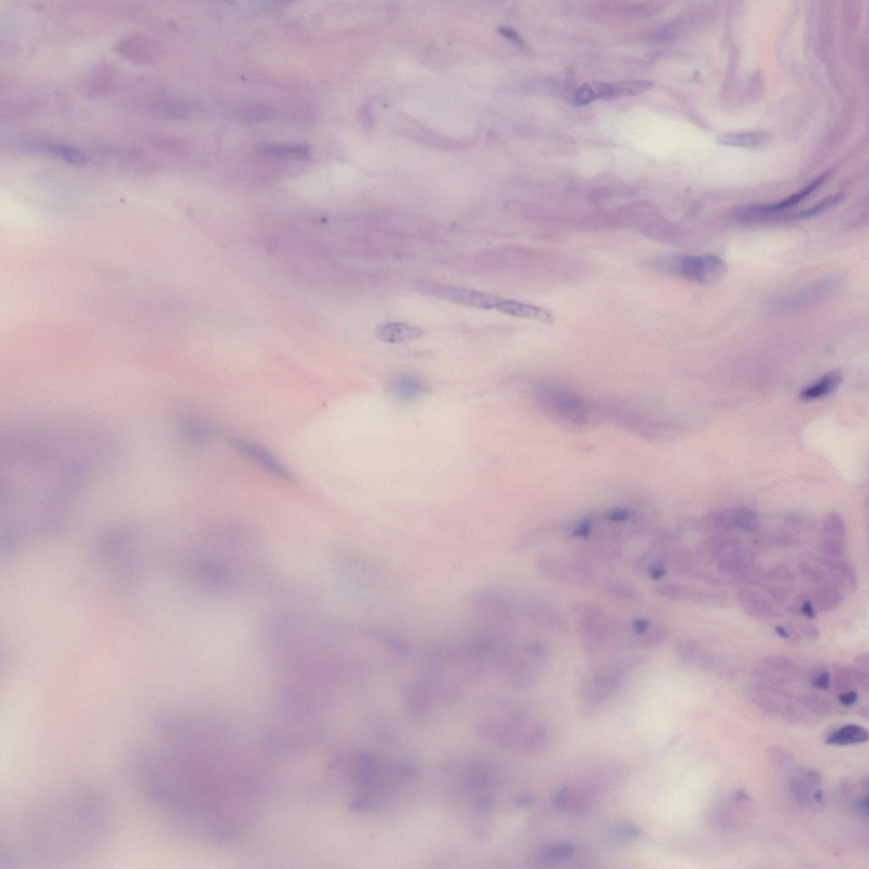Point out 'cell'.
Listing matches in <instances>:
<instances>
[{"mask_svg": "<svg viewBox=\"0 0 869 869\" xmlns=\"http://www.w3.org/2000/svg\"><path fill=\"white\" fill-rule=\"evenodd\" d=\"M111 822L107 795L91 785L68 787L22 817L0 851V869L49 866L88 856L102 844Z\"/></svg>", "mask_w": 869, "mask_h": 869, "instance_id": "1", "label": "cell"}, {"mask_svg": "<svg viewBox=\"0 0 869 869\" xmlns=\"http://www.w3.org/2000/svg\"><path fill=\"white\" fill-rule=\"evenodd\" d=\"M641 659L630 657L597 667L581 679L580 700L587 707H596L618 689L625 675L637 666Z\"/></svg>", "mask_w": 869, "mask_h": 869, "instance_id": "2", "label": "cell"}, {"mask_svg": "<svg viewBox=\"0 0 869 869\" xmlns=\"http://www.w3.org/2000/svg\"><path fill=\"white\" fill-rule=\"evenodd\" d=\"M572 610L577 626L588 643V649L591 651L599 650L600 645L618 634V627L615 620L602 609L591 604L578 602L573 605Z\"/></svg>", "mask_w": 869, "mask_h": 869, "instance_id": "3", "label": "cell"}, {"mask_svg": "<svg viewBox=\"0 0 869 869\" xmlns=\"http://www.w3.org/2000/svg\"><path fill=\"white\" fill-rule=\"evenodd\" d=\"M671 269L682 277L705 285L716 284L727 273L723 260L713 255L674 258L671 261Z\"/></svg>", "mask_w": 869, "mask_h": 869, "instance_id": "4", "label": "cell"}, {"mask_svg": "<svg viewBox=\"0 0 869 869\" xmlns=\"http://www.w3.org/2000/svg\"><path fill=\"white\" fill-rule=\"evenodd\" d=\"M538 572L548 579L565 585H587L593 579L591 567L579 560L569 561L554 554H543L536 562Z\"/></svg>", "mask_w": 869, "mask_h": 869, "instance_id": "5", "label": "cell"}, {"mask_svg": "<svg viewBox=\"0 0 869 869\" xmlns=\"http://www.w3.org/2000/svg\"><path fill=\"white\" fill-rule=\"evenodd\" d=\"M424 289L426 293L432 295V297L479 309H495L499 299L495 295L480 290L447 285H428Z\"/></svg>", "mask_w": 869, "mask_h": 869, "instance_id": "6", "label": "cell"}, {"mask_svg": "<svg viewBox=\"0 0 869 869\" xmlns=\"http://www.w3.org/2000/svg\"><path fill=\"white\" fill-rule=\"evenodd\" d=\"M231 444L240 455L253 461L270 474L285 480L287 482H293L295 480L292 473L285 467L284 464H282L269 450L258 442L243 439V438H235L231 441Z\"/></svg>", "mask_w": 869, "mask_h": 869, "instance_id": "7", "label": "cell"}, {"mask_svg": "<svg viewBox=\"0 0 869 869\" xmlns=\"http://www.w3.org/2000/svg\"><path fill=\"white\" fill-rule=\"evenodd\" d=\"M827 177L828 175H826V174L818 177L817 180H815L809 185L806 186L800 191L793 194L792 196L778 201V203L768 205H746V207L736 208L733 212V216L738 217V219H753V217L773 214V213L785 210V209L790 208L793 205L800 203L806 198L812 195L814 191H816L818 188H820L824 185L826 180H827Z\"/></svg>", "mask_w": 869, "mask_h": 869, "instance_id": "8", "label": "cell"}, {"mask_svg": "<svg viewBox=\"0 0 869 869\" xmlns=\"http://www.w3.org/2000/svg\"><path fill=\"white\" fill-rule=\"evenodd\" d=\"M595 100H612L622 97L634 96L643 94L654 87V83L650 80H631L616 81V83H604V81H591Z\"/></svg>", "mask_w": 869, "mask_h": 869, "instance_id": "9", "label": "cell"}, {"mask_svg": "<svg viewBox=\"0 0 869 869\" xmlns=\"http://www.w3.org/2000/svg\"><path fill=\"white\" fill-rule=\"evenodd\" d=\"M178 429L184 439L192 445H204L213 439L216 428L213 423L200 414L187 413L178 421Z\"/></svg>", "mask_w": 869, "mask_h": 869, "instance_id": "10", "label": "cell"}, {"mask_svg": "<svg viewBox=\"0 0 869 869\" xmlns=\"http://www.w3.org/2000/svg\"><path fill=\"white\" fill-rule=\"evenodd\" d=\"M390 391L398 400L410 402L416 400L421 396L428 393V386L420 376L410 373H400L391 379Z\"/></svg>", "mask_w": 869, "mask_h": 869, "instance_id": "11", "label": "cell"}, {"mask_svg": "<svg viewBox=\"0 0 869 869\" xmlns=\"http://www.w3.org/2000/svg\"><path fill=\"white\" fill-rule=\"evenodd\" d=\"M737 600L746 614L752 618L770 620L777 615L773 604L760 593L751 589H739L737 593Z\"/></svg>", "mask_w": 869, "mask_h": 869, "instance_id": "12", "label": "cell"}, {"mask_svg": "<svg viewBox=\"0 0 869 869\" xmlns=\"http://www.w3.org/2000/svg\"><path fill=\"white\" fill-rule=\"evenodd\" d=\"M424 334L421 328L402 322H388L378 325L375 329L378 340L388 344L405 343L421 338Z\"/></svg>", "mask_w": 869, "mask_h": 869, "instance_id": "13", "label": "cell"}, {"mask_svg": "<svg viewBox=\"0 0 869 869\" xmlns=\"http://www.w3.org/2000/svg\"><path fill=\"white\" fill-rule=\"evenodd\" d=\"M821 776L814 770L798 772L790 781V791L794 801L801 806H808L814 801V794L820 789Z\"/></svg>", "mask_w": 869, "mask_h": 869, "instance_id": "14", "label": "cell"}, {"mask_svg": "<svg viewBox=\"0 0 869 869\" xmlns=\"http://www.w3.org/2000/svg\"><path fill=\"white\" fill-rule=\"evenodd\" d=\"M495 309L507 315L522 319L535 320L547 324L554 322V316L547 310L510 299L499 297Z\"/></svg>", "mask_w": 869, "mask_h": 869, "instance_id": "15", "label": "cell"}, {"mask_svg": "<svg viewBox=\"0 0 869 869\" xmlns=\"http://www.w3.org/2000/svg\"><path fill=\"white\" fill-rule=\"evenodd\" d=\"M655 593L658 596L669 600L687 601V602L694 604L713 602L712 597L709 593L678 584L659 585L655 588Z\"/></svg>", "mask_w": 869, "mask_h": 869, "instance_id": "16", "label": "cell"}, {"mask_svg": "<svg viewBox=\"0 0 869 869\" xmlns=\"http://www.w3.org/2000/svg\"><path fill=\"white\" fill-rule=\"evenodd\" d=\"M814 560L829 570L830 577L840 587L853 590L859 587L856 570L848 562L838 558L816 557Z\"/></svg>", "mask_w": 869, "mask_h": 869, "instance_id": "17", "label": "cell"}, {"mask_svg": "<svg viewBox=\"0 0 869 869\" xmlns=\"http://www.w3.org/2000/svg\"><path fill=\"white\" fill-rule=\"evenodd\" d=\"M717 569L727 575L742 576L755 567V558L750 551L743 548L715 562Z\"/></svg>", "mask_w": 869, "mask_h": 869, "instance_id": "18", "label": "cell"}, {"mask_svg": "<svg viewBox=\"0 0 869 869\" xmlns=\"http://www.w3.org/2000/svg\"><path fill=\"white\" fill-rule=\"evenodd\" d=\"M836 282L832 281L831 279H821L820 282H816L813 285L808 287V289L802 290L797 296H792L789 298V301L785 302V306L789 308H801L804 305L813 304L821 299L827 297V295L831 293L836 288Z\"/></svg>", "mask_w": 869, "mask_h": 869, "instance_id": "19", "label": "cell"}, {"mask_svg": "<svg viewBox=\"0 0 869 869\" xmlns=\"http://www.w3.org/2000/svg\"><path fill=\"white\" fill-rule=\"evenodd\" d=\"M841 382L842 375L840 372H829L816 383L803 389L799 397L801 400L806 402L817 400L833 393L840 386Z\"/></svg>", "mask_w": 869, "mask_h": 869, "instance_id": "20", "label": "cell"}, {"mask_svg": "<svg viewBox=\"0 0 869 869\" xmlns=\"http://www.w3.org/2000/svg\"><path fill=\"white\" fill-rule=\"evenodd\" d=\"M842 593L836 585L825 583L818 585L813 591V604L816 610L831 612L837 610L842 603Z\"/></svg>", "mask_w": 869, "mask_h": 869, "instance_id": "21", "label": "cell"}, {"mask_svg": "<svg viewBox=\"0 0 869 869\" xmlns=\"http://www.w3.org/2000/svg\"><path fill=\"white\" fill-rule=\"evenodd\" d=\"M678 657L684 664L696 666L705 669L710 652L706 651L700 643L693 639H682L676 646Z\"/></svg>", "mask_w": 869, "mask_h": 869, "instance_id": "22", "label": "cell"}, {"mask_svg": "<svg viewBox=\"0 0 869 869\" xmlns=\"http://www.w3.org/2000/svg\"><path fill=\"white\" fill-rule=\"evenodd\" d=\"M587 801V794L584 791L564 787L554 794L552 803L554 808L562 812H575L583 809Z\"/></svg>", "mask_w": 869, "mask_h": 869, "instance_id": "23", "label": "cell"}, {"mask_svg": "<svg viewBox=\"0 0 869 869\" xmlns=\"http://www.w3.org/2000/svg\"><path fill=\"white\" fill-rule=\"evenodd\" d=\"M868 740V732L866 728L860 725L848 724L830 733L827 738V743L835 744V746H850V744H863L867 742Z\"/></svg>", "mask_w": 869, "mask_h": 869, "instance_id": "24", "label": "cell"}, {"mask_svg": "<svg viewBox=\"0 0 869 869\" xmlns=\"http://www.w3.org/2000/svg\"><path fill=\"white\" fill-rule=\"evenodd\" d=\"M575 845L569 842H554L537 850L535 859L545 863H556L569 859L575 855Z\"/></svg>", "mask_w": 869, "mask_h": 869, "instance_id": "25", "label": "cell"}, {"mask_svg": "<svg viewBox=\"0 0 869 869\" xmlns=\"http://www.w3.org/2000/svg\"><path fill=\"white\" fill-rule=\"evenodd\" d=\"M263 154L271 155V156L282 157L286 158L295 159V160H308L311 157V150L310 147L306 145H287V143H278V145H267L261 147Z\"/></svg>", "mask_w": 869, "mask_h": 869, "instance_id": "26", "label": "cell"}, {"mask_svg": "<svg viewBox=\"0 0 869 869\" xmlns=\"http://www.w3.org/2000/svg\"><path fill=\"white\" fill-rule=\"evenodd\" d=\"M767 134L760 132H748V133H732L719 136L717 142L720 145L735 147L759 146L766 142Z\"/></svg>", "mask_w": 869, "mask_h": 869, "instance_id": "27", "label": "cell"}, {"mask_svg": "<svg viewBox=\"0 0 869 869\" xmlns=\"http://www.w3.org/2000/svg\"><path fill=\"white\" fill-rule=\"evenodd\" d=\"M733 529H739L746 533H754L759 529L760 522L758 513L748 508H730Z\"/></svg>", "mask_w": 869, "mask_h": 869, "instance_id": "28", "label": "cell"}, {"mask_svg": "<svg viewBox=\"0 0 869 869\" xmlns=\"http://www.w3.org/2000/svg\"><path fill=\"white\" fill-rule=\"evenodd\" d=\"M531 609V616L537 622L540 623L547 627L552 628V629L562 630L566 628L565 620L562 619L561 616L554 611L548 604H533Z\"/></svg>", "mask_w": 869, "mask_h": 869, "instance_id": "29", "label": "cell"}, {"mask_svg": "<svg viewBox=\"0 0 869 869\" xmlns=\"http://www.w3.org/2000/svg\"><path fill=\"white\" fill-rule=\"evenodd\" d=\"M666 639V632L664 628L652 625L650 629L645 634L632 635V638L628 640V643L632 647L639 648V649H650V648L661 645Z\"/></svg>", "mask_w": 869, "mask_h": 869, "instance_id": "30", "label": "cell"}, {"mask_svg": "<svg viewBox=\"0 0 869 869\" xmlns=\"http://www.w3.org/2000/svg\"><path fill=\"white\" fill-rule=\"evenodd\" d=\"M603 590L614 599L623 601L639 600V593L634 586L623 581L609 580L602 586Z\"/></svg>", "mask_w": 869, "mask_h": 869, "instance_id": "31", "label": "cell"}, {"mask_svg": "<svg viewBox=\"0 0 869 869\" xmlns=\"http://www.w3.org/2000/svg\"><path fill=\"white\" fill-rule=\"evenodd\" d=\"M758 665L760 668L778 674H787L795 670L794 663L783 655H774L760 658Z\"/></svg>", "mask_w": 869, "mask_h": 869, "instance_id": "32", "label": "cell"}, {"mask_svg": "<svg viewBox=\"0 0 869 869\" xmlns=\"http://www.w3.org/2000/svg\"><path fill=\"white\" fill-rule=\"evenodd\" d=\"M842 196H843V195H841V194H836V195L826 197L825 199L820 201V203L817 204L813 205V207L805 209V210L797 213H794V214H791L789 217H786L785 219L803 220L810 219V217L818 215L820 213L824 212L826 210H828V209L833 207V205H836L837 203H839Z\"/></svg>", "mask_w": 869, "mask_h": 869, "instance_id": "33", "label": "cell"}, {"mask_svg": "<svg viewBox=\"0 0 869 869\" xmlns=\"http://www.w3.org/2000/svg\"><path fill=\"white\" fill-rule=\"evenodd\" d=\"M641 836V829L631 822H622L611 829V837L616 842H627L637 839Z\"/></svg>", "mask_w": 869, "mask_h": 869, "instance_id": "34", "label": "cell"}, {"mask_svg": "<svg viewBox=\"0 0 869 869\" xmlns=\"http://www.w3.org/2000/svg\"><path fill=\"white\" fill-rule=\"evenodd\" d=\"M822 529L826 533L838 538H844L847 533L844 519L837 512H829L824 516Z\"/></svg>", "mask_w": 869, "mask_h": 869, "instance_id": "35", "label": "cell"}, {"mask_svg": "<svg viewBox=\"0 0 869 869\" xmlns=\"http://www.w3.org/2000/svg\"><path fill=\"white\" fill-rule=\"evenodd\" d=\"M797 572L806 580L816 585H822L828 581L827 574H826L824 570L810 564L808 562H799Z\"/></svg>", "mask_w": 869, "mask_h": 869, "instance_id": "36", "label": "cell"}, {"mask_svg": "<svg viewBox=\"0 0 869 869\" xmlns=\"http://www.w3.org/2000/svg\"><path fill=\"white\" fill-rule=\"evenodd\" d=\"M705 669L712 670L723 678H730L735 675V667L730 662L719 655L710 654Z\"/></svg>", "mask_w": 869, "mask_h": 869, "instance_id": "37", "label": "cell"}, {"mask_svg": "<svg viewBox=\"0 0 869 869\" xmlns=\"http://www.w3.org/2000/svg\"><path fill=\"white\" fill-rule=\"evenodd\" d=\"M275 111L274 108L267 106V104H256V106L246 109L244 112V118L246 122L254 123L260 121H266L274 118Z\"/></svg>", "mask_w": 869, "mask_h": 869, "instance_id": "38", "label": "cell"}, {"mask_svg": "<svg viewBox=\"0 0 869 869\" xmlns=\"http://www.w3.org/2000/svg\"><path fill=\"white\" fill-rule=\"evenodd\" d=\"M822 553L832 558H840L847 553V545L840 538H828L820 543Z\"/></svg>", "mask_w": 869, "mask_h": 869, "instance_id": "39", "label": "cell"}, {"mask_svg": "<svg viewBox=\"0 0 869 869\" xmlns=\"http://www.w3.org/2000/svg\"><path fill=\"white\" fill-rule=\"evenodd\" d=\"M768 580L787 581V583H792L794 581L795 573L792 568L789 565L783 563H779L774 566L767 574Z\"/></svg>", "mask_w": 869, "mask_h": 869, "instance_id": "40", "label": "cell"}, {"mask_svg": "<svg viewBox=\"0 0 869 869\" xmlns=\"http://www.w3.org/2000/svg\"><path fill=\"white\" fill-rule=\"evenodd\" d=\"M790 611L804 616L808 619H814L817 616L816 608L808 597L801 595L797 597L793 604L790 606Z\"/></svg>", "mask_w": 869, "mask_h": 869, "instance_id": "41", "label": "cell"}, {"mask_svg": "<svg viewBox=\"0 0 869 869\" xmlns=\"http://www.w3.org/2000/svg\"><path fill=\"white\" fill-rule=\"evenodd\" d=\"M854 684L851 667L838 666L835 668V686L840 691L851 689L850 687Z\"/></svg>", "mask_w": 869, "mask_h": 869, "instance_id": "42", "label": "cell"}, {"mask_svg": "<svg viewBox=\"0 0 869 869\" xmlns=\"http://www.w3.org/2000/svg\"><path fill=\"white\" fill-rule=\"evenodd\" d=\"M770 758L774 766L779 770L786 771L792 766V756L782 749L774 748L770 752Z\"/></svg>", "mask_w": 869, "mask_h": 869, "instance_id": "43", "label": "cell"}, {"mask_svg": "<svg viewBox=\"0 0 869 869\" xmlns=\"http://www.w3.org/2000/svg\"><path fill=\"white\" fill-rule=\"evenodd\" d=\"M593 530V521L592 519H585L580 522L576 524L570 531V536L575 538L588 540L590 538Z\"/></svg>", "mask_w": 869, "mask_h": 869, "instance_id": "44", "label": "cell"}, {"mask_svg": "<svg viewBox=\"0 0 869 869\" xmlns=\"http://www.w3.org/2000/svg\"><path fill=\"white\" fill-rule=\"evenodd\" d=\"M811 684L818 690H828L831 685V676L827 671L815 673L811 679Z\"/></svg>", "mask_w": 869, "mask_h": 869, "instance_id": "45", "label": "cell"}, {"mask_svg": "<svg viewBox=\"0 0 869 869\" xmlns=\"http://www.w3.org/2000/svg\"><path fill=\"white\" fill-rule=\"evenodd\" d=\"M769 541L772 545L777 547L792 546L795 543V538L791 535L785 533V531H778L775 533L770 537Z\"/></svg>", "mask_w": 869, "mask_h": 869, "instance_id": "46", "label": "cell"}, {"mask_svg": "<svg viewBox=\"0 0 869 869\" xmlns=\"http://www.w3.org/2000/svg\"><path fill=\"white\" fill-rule=\"evenodd\" d=\"M652 627L651 622L645 618H636L630 624V629L632 635L639 636L645 634V632L650 629Z\"/></svg>", "mask_w": 869, "mask_h": 869, "instance_id": "47", "label": "cell"}, {"mask_svg": "<svg viewBox=\"0 0 869 869\" xmlns=\"http://www.w3.org/2000/svg\"><path fill=\"white\" fill-rule=\"evenodd\" d=\"M857 700H859V694L855 690H845V691L840 692L839 696H838V701L842 706H845V707H851V706L855 705Z\"/></svg>", "mask_w": 869, "mask_h": 869, "instance_id": "48", "label": "cell"}, {"mask_svg": "<svg viewBox=\"0 0 869 869\" xmlns=\"http://www.w3.org/2000/svg\"><path fill=\"white\" fill-rule=\"evenodd\" d=\"M767 592L769 593L772 599L778 603L785 602L788 595H789V589L783 587V586H770V587H767Z\"/></svg>", "mask_w": 869, "mask_h": 869, "instance_id": "49", "label": "cell"}, {"mask_svg": "<svg viewBox=\"0 0 869 869\" xmlns=\"http://www.w3.org/2000/svg\"><path fill=\"white\" fill-rule=\"evenodd\" d=\"M800 629L806 639L816 641L820 638V630L816 625L805 623L800 625Z\"/></svg>", "mask_w": 869, "mask_h": 869, "instance_id": "50", "label": "cell"}, {"mask_svg": "<svg viewBox=\"0 0 869 869\" xmlns=\"http://www.w3.org/2000/svg\"><path fill=\"white\" fill-rule=\"evenodd\" d=\"M774 630L778 637L783 639L794 640V637H798L797 632L791 631L789 628L781 626V625L776 626Z\"/></svg>", "mask_w": 869, "mask_h": 869, "instance_id": "51", "label": "cell"}, {"mask_svg": "<svg viewBox=\"0 0 869 869\" xmlns=\"http://www.w3.org/2000/svg\"><path fill=\"white\" fill-rule=\"evenodd\" d=\"M855 666L857 668L868 670L869 657L868 653H862L856 655L854 659Z\"/></svg>", "mask_w": 869, "mask_h": 869, "instance_id": "52", "label": "cell"}, {"mask_svg": "<svg viewBox=\"0 0 869 869\" xmlns=\"http://www.w3.org/2000/svg\"><path fill=\"white\" fill-rule=\"evenodd\" d=\"M859 809L861 811V813L868 816V795H865L864 797L860 799V801H859Z\"/></svg>", "mask_w": 869, "mask_h": 869, "instance_id": "53", "label": "cell"}, {"mask_svg": "<svg viewBox=\"0 0 869 869\" xmlns=\"http://www.w3.org/2000/svg\"><path fill=\"white\" fill-rule=\"evenodd\" d=\"M533 801H534V798L533 797H531V795H525V797H522L519 798V800L517 801V802L519 803V805H521L522 806H529L533 804Z\"/></svg>", "mask_w": 869, "mask_h": 869, "instance_id": "54", "label": "cell"}]
</instances>
